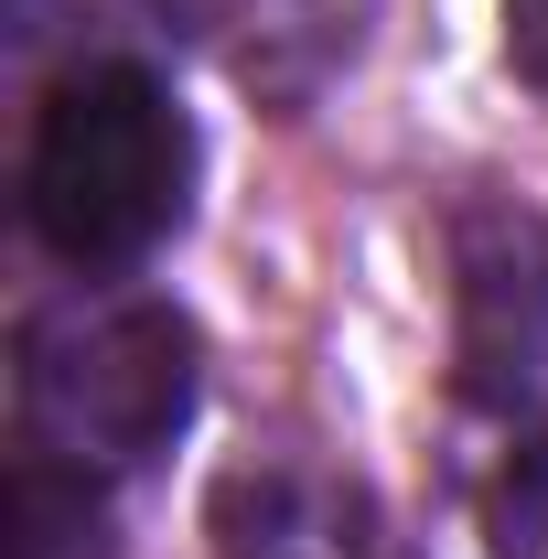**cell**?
<instances>
[{
	"label": "cell",
	"instance_id": "1",
	"mask_svg": "<svg viewBox=\"0 0 548 559\" xmlns=\"http://www.w3.org/2000/svg\"><path fill=\"white\" fill-rule=\"evenodd\" d=\"M183 205H194V119L151 66L97 55L44 86L33 151H22V215L55 259L75 270L151 259L183 226Z\"/></svg>",
	"mask_w": 548,
	"mask_h": 559
},
{
	"label": "cell",
	"instance_id": "2",
	"mask_svg": "<svg viewBox=\"0 0 548 559\" xmlns=\"http://www.w3.org/2000/svg\"><path fill=\"white\" fill-rule=\"evenodd\" d=\"M22 452H55L75 474H130L151 452H172V430L194 419L205 345L172 301H44L22 323Z\"/></svg>",
	"mask_w": 548,
	"mask_h": 559
},
{
	"label": "cell",
	"instance_id": "3",
	"mask_svg": "<svg viewBox=\"0 0 548 559\" xmlns=\"http://www.w3.org/2000/svg\"><path fill=\"white\" fill-rule=\"evenodd\" d=\"M452 366L474 399H527L548 377V215L516 194L452 215Z\"/></svg>",
	"mask_w": 548,
	"mask_h": 559
},
{
	"label": "cell",
	"instance_id": "4",
	"mask_svg": "<svg viewBox=\"0 0 548 559\" xmlns=\"http://www.w3.org/2000/svg\"><path fill=\"white\" fill-rule=\"evenodd\" d=\"M215 559H377V495L334 463H237L205 506Z\"/></svg>",
	"mask_w": 548,
	"mask_h": 559
},
{
	"label": "cell",
	"instance_id": "5",
	"mask_svg": "<svg viewBox=\"0 0 548 559\" xmlns=\"http://www.w3.org/2000/svg\"><path fill=\"white\" fill-rule=\"evenodd\" d=\"M0 559H119L108 485L55 463V452H22L11 463V506H0Z\"/></svg>",
	"mask_w": 548,
	"mask_h": 559
},
{
	"label": "cell",
	"instance_id": "6",
	"mask_svg": "<svg viewBox=\"0 0 548 559\" xmlns=\"http://www.w3.org/2000/svg\"><path fill=\"white\" fill-rule=\"evenodd\" d=\"M484 538H495V559H548V430L505 463V474H495Z\"/></svg>",
	"mask_w": 548,
	"mask_h": 559
},
{
	"label": "cell",
	"instance_id": "7",
	"mask_svg": "<svg viewBox=\"0 0 548 559\" xmlns=\"http://www.w3.org/2000/svg\"><path fill=\"white\" fill-rule=\"evenodd\" d=\"M505 66H516V86L548 97V0H505Z\"/></svg>",
	"mask_w": 548,
	"mask_h": 559
}]
</instances>
